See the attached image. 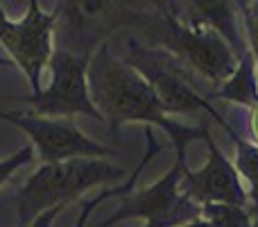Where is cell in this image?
Returning a JSON list of instances; mask_svg holds the SVG:
<instances>
[{
    "mask_svg": "<svg viewBox=\"0 0 258 227\" xmlns=\"http://www.w3.org/2000/svg\"><path fill=\"white\" fill-rule=\"evenodd\" d=\"M89 94L100 118L111 123L113 129L122 123L159 125L177 143V152L183 155L186 143L206 134V129H190L170 120L141 73L113 57L109 46H100L95 57L89 59Z\"/></svg>",
    "mask_w": 258,
    "mask_h": 227,
    "instance_id": "1",
    "label": "cell"
},
{
    "mask_svg": "<svg viewBox=\"0 0 258 227\" xmlns=\"http://www.w3.org/2000/svg\"><path fill=\"white\" fill-rule=\"evenodd\" d=\"M127 170L107 159H68L59 164H43L14 193L18 227H30L41 214L63 209L71 200L93 187L120 182Z\"/></svg>",
    "mask_w": 258,
    "mask_h": 227,
    "instance_id": "2",
    "label": "cell"
},
{
    "mask_svg": "<svg viewBox=\"0 0 258 227\" xmlns=\"http://www.w3.org/2000/svg\"><path fill=\"white\" fill-rule=\"evenodd\" d=\"M163 50L181 62L195 77L206 82L211 98L236 73L240 62L229 41L192 9L181 16L165 12Z\"/></svg>",
    "mask_w": 258,
    "mask_h": 227,
    "instance_id": "3",
    "label": "cell"
},
{
    "mask_svg": "<svg viewBox=\"0 0 258 227\" xmlns=\"http://www.w3.org/2000/svg\"><path fill=\"white\" fill-rule=\"evenodd\" d=\"M129 66L141 73V77L150 84L152 94L161 103L165 114H195L209 112L220 120V114L213 105L200 94L202 86L195 82V75L165 50H152L138 41H127ZM222 123V120H220Z\"/></svg>",
    "mask_w": 258,
    "mask_h": 227,
    "instance_id": "4",
    "label": "cell"
},
{
    "mask_svg": "<svg viewBox=\"0 0 258 227\" xmlns=\"http://www.w3.org/2000/svg\"><path fill=\"white\" fill-rule=\"evenodd\" d=\"M52 82L48 89L32 94L27 98L34 116H91L100 118L89 94V53H71V50H54L50 57Z\"/></svg>",
    "mask_w": 258,
    "mask_h": 227,
    "instance_id": "5",
    "label": "cell"
},
{
    "mask_svg": "<svg viewBox=\"0 0 258 227\" xmlns=\"http://www.w3.org/2000/svg\"><path fill=\"white\" fill-rule=\"evenodd\" d=\"M183 166H186V155L177 152V164L163 179L132 196L120 207V211H116L111 218L100 223L98 227H109L122 218H134V216L145 218V227H181L200 218L202 207L181 191Z\"/></svg>",
    "mask_w": 258,
    "mask_h": 227,
    "instance_id": "6",
    "label": "cell"
},
{
    "mask_svg": "<svg viewBox=\"0 0 258 227\" xmlns=\"http://www.w3.org/2000/svg\"><path fill=\"white\" fill-rule=\"evenodd\" d=\"M54 14H45L36 0H30L27 14L21 21H9L0 9V43L7 48L14 64H18L30 80L32 91H41V73L54 53Z\"/></svg>",
    "mask_w": 258,
    "mask_h": 227,
    "instance_id": "7",
    "label": "cell"
},
{
    "mask_svg": "<svg viewBox=\"0 0 258 227\" xmlns=\"http://www.w3.org/2000/svg\"><path fill=\"white\" fill-rule=\"evenodd\" d=\"M0 118L14 123L34 141L43 164H59L68 159H104L116 150L84 137L68 118H43L23 112H0Z\"/></svg>",
    "mask_w": 258,
    "mask_h": 227,
    "instance_id": "8",
    "label": "cell"
},
{
    "mask_svg": "<svg viewBox=\"0 0 258 227\" xmlns=\"http://www.w3.org/2000/svg\"><path fill=\"white\" fill-rule=\"evenodd\" d=\"M204 141H206V148H209V159L195 173H190L183 166L181 191L200 207L204 205L245 207L249 196L242 189L240 177H238L233 164L222 155V150L215 146V141L211 139L209 132L204 134Z\"/></svg>",
    "mask_w": 258,
    "mask_h": 227,
    "instance_id": "9",
    "label": "cell"
},
{
    "mask_svg": "<svg viewBox=\"0 0 258 227\" xmlns=\"http://www.w3.org/2000/svg\"><path fill=\"white\" fill-rule=\"evenodd\" d=\"M254 57L251 53H245L238 62V68L222 86L213 94V98L231 100V103H240L247 107H254L258 103V82L254 75Z\"/></svg>",
    "mask_w": 258,
    "mask_h": 227,
    "instance_id": "10",
    "label": "cell"
},
{
    "mask_svg": "<svg viewBox=\"0 0 258 227\" xmlns=\"http://www.w3.org/2000/svg\"><path fill=\"white\" fill-rule=\"evenodd\" d=\"M236 173L242 175V177L249 182L251 189V200H254L256 209H258V146L254 143H247L236 139Z\"/></svg>",
    "mask_w": 258,
    "mask_h": 227,
    "instance_id": "11",
    "label": "cell"
},
{
    "mask_svg": "<svg viewBox=\"0 0 258 227\" xmlns=\"http://www.w3.org/2000/svg\"><path fill=\"white\" fill-rule=\"evenodd\" d=\"M202 218L209 220L213 227H251V218L245 207H229V205H204Z\"/></svg>",
    "mask_w": 258,
    "mask_h": 227,
    "instance_id": "12",
    "label": "cell"
},
{
    "mask_svg": "<svg viewBox=\"0 0 258 227\" xmlns=\"http://www.w3.org/2000/svg\"><path fill=\"white\" fill-rule=\"evenodd\" d=\"M154 137H152V132H150V127H147V152H145V157H143V161H141V166L136 168V173L129 177V182L125 184V187H118V189H107V191H102L100 196H95L91 202H86L84 207H82V216H80V220H77V225L75 227H86V220H89V216H91V211H93V207H98L100 202H104L107 198H111V196H120V193H127V191H132L134 189V184H136V177H138V173H141V168L147 164V161L152 159V146H154Z\"/></svg>",
    "mask_w": 258,
    "mask_h": 227,
    "instance_id": "13",
    "label": "cell"
},
{
    "mask_svg": "<svg viewBox=\"0 0 258 227\" xmlns=\"http://www.w3.org/2000/svg\"><path fill=\"white\" fill-rule=\"evenodd\" d=\"M32 159H34V150H32V146H23L16 155H9V159L0 161V187H3V184L7 182L18 168L32 164Z\"/></svg>",
    "mask_w": 258,
    "mask_h": 227,
    "instance_id": "14",
    "label": "cell"
},
{
    "mask_svg": "<svg viewBox=\"0 0 258 227\" xmlns=\"http://www.w3.org/2000/svg\"><path fill=\"white\" fill-rule=\"evenodd\" d=\"M247 21V34H249V43H251V57H254V62L258 64V21H254V18L245 16Z\"/></svg>",
    "mask_w": 258,
    "mask_h": 227,
    "instance_id": "15",
    "label": "cell"
},
{
    "mask_svg": "<svg viewBox=\"0 0 258 227\" xmlns=\"http://www.w3.org/2000/svg\"><path fill=\"white\" fill-rule=\"evenodd\" d=\"M59 211H61V209H50V211H45V214H41L39 218H36L30 227H50V225H52V220L57 218Z\"/></svg>",
    "mask_w": 258,
    "mask_h": 227,
    "instance_id": "16",
    "label": "cell"
},
{
    "mask_svg": "<svg viewBox=\"0 0 258 227\" xmlns=\"http://www.w3.org/2000/svg\"><path fill=\"white\" fill-rule=\"evenodd\" d=\"M251 132H254V141L258 146V103L251 107Z\"/></svg>",
    "mask_w": 258,
    "mask_h": 227,
    "instance_id": "17",
    "label": "cell"
},
{
    "mask_svg": "<svg viewBox=\"0 0 258 227\" xmlns=\"http://www.w3.org/2000/svg\"><path fill=\"white\" fill-rule=\"evenodd\" d=\"M242 7H245V16L258 21V3H247V5H242Z\"/></svg>",
    "mask_w": 258,
    "mask_h": 227,
    "instance_id": "18",
    "label": "cell"
},
{
    "mask_svg": "<svg viewBox=\"0 0 258 227\" xmlns=\"http://www.w3.org/2000/svg\"><path fill=\"white\" fill-rule=\"evenodd\" d=\"M181 227H213L209 223V220H204L200 216V218H195V220H190V223H186V225H181Z\"/></svg>",
    "mask_w": 258,
    "mask_h": 227,
    "instance_id": "19",
    "label": "cell"
},
{
    "mask_svg": "<svg viewBox=\"0 0 258 227\" xmlns=\"http://www.w3.org/2000/svg\"><path fill=\"white\" fill-rule=\"evenodd\" d=\"M0 66H9V59H5V57H0Z\"/></svg>",
    "mask_w": 258,
    "mask_h": 227,
    "instance_id": "20",
    "label": "cell"
}]
</instances>
